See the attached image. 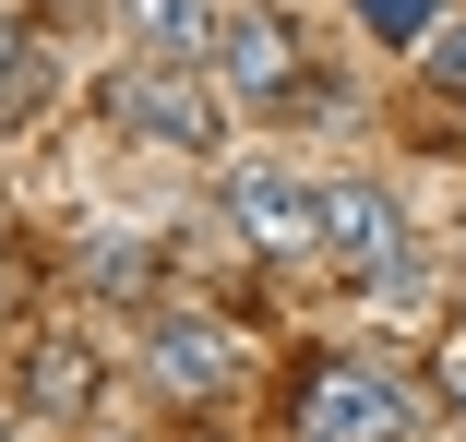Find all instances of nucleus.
I'll return each instance as SVG.
<instances>
[{
	"mask_svg": "<svg viewBox=\"0 0 466 442\" xmlns=\"http://www.w3.org/2000/svg\"><path fill=\"white\" fill-rule=\"evenodd\" d=\"M323 251L370 299H395V311L419 299V227H407V204L383 180H323Z\"/></svg>",
	"mask_w": 466,
	"mask_h": 442,
	"instance_id": "1",
	"label": "nucleus"
},
{
	"mask_svg": "<svg viewBox=\"0 0 466 442\" xmlns=\"http://www.w3.org/2000/svg\"><path fill=\"white\" fill-rule=\"evenodd\" d=\"M108 120H132L167 156H216L228 144V96L204 84V60H120L108 72Z\"/></svg>",
	"mask_w": 466,
	"mask_h": 442,
	"instance_id": "2",
	"label": "nucleus"
},
{
	"mask_svg": "<svg viewBox=\"0 0 466 442\" xmlns=\"http://www.w3.org/2000/svg\"><path fill=\"white\" fill-rule=\"evenodd\" d=\"M407 418H419L407 371H383V359H323V371L299 383V407H288V442H407Z\"/></svg>",
	"mask_w": 466,
	"mask_h": 442,
	"instance_id": "3",
	"label": "nucleus"
},
{
	"mask_svg": "<svg viewBox=\"0 0 466 442\" xmlns=\"http://www.w3.org/2000/svg\"><path fill=\"white\" fill-rule=\"evenodd\" d=\"M216 216L251 251H323V180H299L288 156H228L216 167Z\"/></svg>",
	"mask_w": 466,
	"mask_h": 442,
	"instance_id": "4",
	"label": "nucleus"
},
{
	"mask_svg": "<svg viewBox=\"0 0 466 442\" xmlns=\"http://www.w3.org/2000/svg\"><path fill=\"white\" fill-rule=\"evenodd\" d=\"M144 371H156V395L204 407V395L239 383V335H228L216 311H192V299H156V311H144Z\"/></svg>",
	"mask_w": 466,
	"mask_h": 442,
	"instance_id": "5",
	"label": "nucleus"
},
{
	"mask_svg": "<svg viewBox=\"0 0 466 442\" xmlns=\"http://www.w3.org/2000/svg\"><path fill=\"white\" fill-rule=\"evenodd\" d=\"M216 72H228V96L275 108V96H288V84H299L311 60H299V25H288V13H228V36H216Z\"/></svg>",
	"mask_w": 466,
	"mask_h": 442,
	"instance_id": "6",
	"label": "nucleus"
},
{
	"mask_svg": "<svg viewBox=\"0 0 466 442\" xmlns=\"http://www.w3.org/2000/svg\"><path fill=\"white\" fill-rule=\"evenodd\" d=\"M120 25L144 36V60H216L228 0H120Z\"/></svg>",
	"mask_w": 466,
	"mask_h": 442,
	"instance_id": "7",
	"label": "nucleus"
},
{
	"mask_svg": "<svg viewBox=\"0 0 466 442\" xmlns=\"http://www.w3.org/2000/svg\"><path fill=\"white\" fill-rule=\"evenodd\" d=\"M25 395H36V418H84L96 407V359H84L72 335H36L25 347Z\"/></svg>",
	"mask_w": 466,
	"mask_h": 442,
	"instance_id": "8",
	"label": "nucleus"
},
{
	"mask_svg": "<svg viewBox=\"0 0 466 442\" xmlns=\"http://www.w3.org/2000/svg\"><path fill=\"white\" fill-rule=\"evenodd\" d=\"M144 276H156V251H144V239H108V227L84 239V287H144Z\"/></svg>",
	"mask_w": 466,
	"mask_h": 442,
	"instance_id": "9",
	"label": "nucleus"
},
{
	"mask_svg": "<svg viewBox=\"0 0 466 442\" xmlns=\"http://www.w3.org/2000/svg\"><path fill=\"white\" fill-rule=\"evenodd\" d=\"M25 96H36V48H25V25L0 13V132L25 120Z\"/></svg>",
	"mask_w": 466,
	"mask_h": 442,
	"instance_id": "10",
	"label": "nucleus"
},
{
	"mask_svg": "<svg viewBox=\"0 0 466 442\" xmlns=\"http://www.w3.org/2000/svg\"><path fill=\"white\" fill-rule=\"evenodd\" d=\"M419 60H431V84H442V96H466V13H442Z\"/></svg>",
	"mask_w": 466,
	"mask_h": 442,
	"instance_id": "11",
	"label": "nucleus"
},
{
	"mask_svg": "<svg viewBox=\"0 0 466 442\" xmlns=\"http://www.w3.org/2000/svg\"><path fill=\"white\" fill-rule=\"evenodd\" d=\"M370 13H383V36H407V48H431V25H442L431 0H370Z\"/></svg>",
	"mask_w": 466,
	"mask_h": 442,
	"instance_id": "12",
	"label": "nucleus"
},
{
	"mask_svg": "<svg viewBox=\"0 0 466 442\" xmlns=\"http://www.w3.org/2000/svg\"><path fill=\"white\" fill-rule=\"evenodd\" d=\"M442 407L466 418V347H454V359H442Z\"/></svg>",
	"mask_w": 466,
	"mask_h": 442,
	"instance_id": "13",
	"label": "nucleus"
},
{
	"mask_svg": "<svg viewBox=\"0 0 466 442\" xmlns=\"http://www.w3.org/2000/svg\"><path fill=\"white\" fill-rule=\"evenodd\" d=\"M0 442H13V418H0Z\"/></svg>",
	"mask_w": 466,
	"mask_h": 442,
	"instance_id": "14",
	"label": "nucleus"
}]
</instances>
